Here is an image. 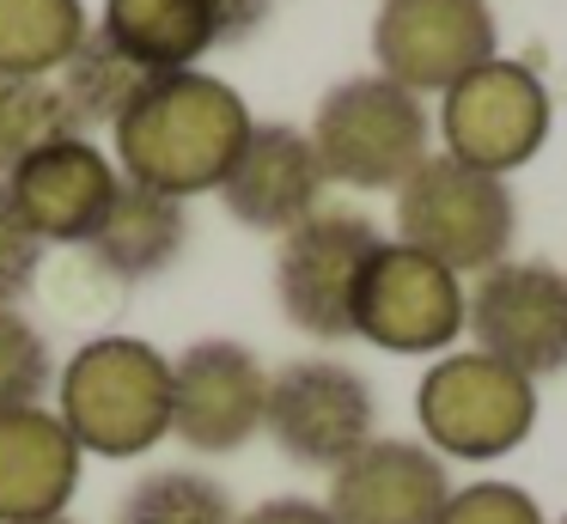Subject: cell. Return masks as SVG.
Wrapping results in <instances>:
<instances>
[{"label": "cell", "mask_w": 567, "mask_h": 524, "mask_svg": "<svg viewBox=\"0 0 567 524\" xmlns=\"http://www.w3.org/2000/svg\"><path fill=\"white\" fill-rule=\"evenodd\" d=\"M311 146L330 183L348 189H403L433 158V116L415 92H403L384 73H354L330 85L311 116Z\"/></svg>", "instance_id": "obj_3"}, {"label": "cell", "mask_w": 567, "mask_h": 524, "mask_svg": "<svg viewBox=\"0 0 567 524\" xmlns=\"http://www.w3.org/2000/svg\"><path fill=\"white\" fill-rule=\"evenodd\" d=\"M99 31L141 73H184L214 49L208 0H104Z\"/></svg>", "instance_id": "obj_18"}, {"label": "cell", "mask_w": 567, "mask_h": 524, "mask_svg": "<svg viewBox=\"0 0 567 524\" xmlns=\"http://www.w3.org/2000/svg\"><path fill=\"white\" fill-rule=\"evenodd\" d=\"M452 500L445 458L421 439H367L342 470H330L336 524H440Z\"/></svg>", "instance_id": "obj_14"}, {"label": "cell", "mask_w": 567, "mask_h": 524, "mask_svg": "<svg viewBox=\"0 0 567 524\" xmlns=\"http://www.w3.org/2000/svg\"><path fill=\"white\" fill-rule=\"evenodd\" d=\"M245 134H250V110L226 80H214L202 68L153 73L141 85V97L123 110V122L111 129L116 146L111 158L128 183H147L159 195L189 202V195L220 189Z\"/></svg>", "instance_id": "obj_1"}, {"label": "cell", "mask_w": 567, "mask_h": 524, "mask_svg": "<svg viewBox=\"0 0 567 524\" xmlns=\"http://www.w3.org/2000/svg\"><path fill=\"white\" fill-rule=\"evenodd\" d=\"M561 524H567V518H561Z\"/></svg>", "instance_id": "obj_29"}, {"label": "cell", "mask_w": 567, "mask_h": 524, "mask_svg": "<svg viewBox=\"0 0 567 524\" xmlns=\"http://www.w3.org/2000/svg\"><path fill=\"white\" fill-rule=\"evenodd\" d=\"M86 451L62 427L50 402L0 414V524H43L62 518L80 487Z\"/></svg>", "instance_id": "obj_16"}, {"label": "cell", "mask_w": 567, "mask_h": 524, "mask_svg": "<svg viewBox=\"0 0 567 524\" xmlns=\"http://www.w3.org/2000/svg\"><path fill=\"white\" fill-rule=\"evenodd\" d=\"M68 134L80 129L68 116V97L55 80H0V177L43 146L68 141Z\"/></svg>", "instance_id": "obj_22"}, {"label": "cell", "mask_w": 567, "mask_h": 524, "mask_svg": "<svg viewBox=\"0 0 567 524\" xmlns=\"http://www.w3.org/2000/svg\"><path fill=\"white\" fill-rule=\"evenodd\" d=\"M470 323L464 275L445 263L409 250V244H379L354 292V336L384 353H452V341Z\"/></svg>", "instance_id": "obj_8"}, {"label": "cell", "mask_w": 567, "mask_h": 524, "mask_svg": "<svg viewBox=\"0 0 567 524\" xmlns=\"http://www.w3.org/2000/svg\"><path fill=\"white\" fill-rule=\"evenodd\" d=\"M86 31V0H0V80H55Z\"/></svg>", "instance_id": "obj_19"}, {"label": "cell", "mask_w": 567, "mask_h": 524, "mask_svg": "<svg viewBox=\"0 0 567 524\" xmlns=\"http://www.w3.org/2000/svg\"><path fill=\"white\" fill-rule=\"evenodd\" d=\"M43 524H74V518H43Z\"/></svg>", "instance_id": "obj_28"}, {"label": "cell", "mask_w": 567, "mask_h": 524, "mask_svg": "<svg viewBox=\"0 0 567 524\" xmlns=\"http://www.w3.org/2000/svg\"><path fill=\"white\" fill-rule=\"evenodd\" d=\"M549 122H555L549 85L537 80V68L506 61V55L482 61L452 92H440L445 153L476 171H494V177L530 165L543 153V141H549Z\"/></svg>", "instance_id": "obj_7"}, {"label": "cell", "mask_w": 567, "mask_h": 524, "mask_svg": "<svg viewBox=\"0 0 567 524\" xmlns=\"http://www.w3.org/2000/svg\"><path fill=\"white\" fill-rule=\"evenodd\" d=\"M494 12L488 0H379L372 19V61L403 92H452L464 73L494 61Z\"/></svg>", "instance_id": "obj_10"}, {"label": "cell", "mask_w": 567, "mask_h": 524, "mask_svg": "<svg viewBox=\"0 0 567 524\" xmlns=\"http://www.w3.org/2000/svg\"><path fill=\"white\" fill-rule=\"evenodd\" d=\"M116 524H238V506L202 470H153L116 500Z\"/></svg>", "instance_id": "obj_21"}, {"label": "cell", "mask_w": 567, "mask_h": 524, "mask_svg": "<svg viewBox=\"0 0 567 524\" xmlns=\"http://www.w3.org/2000/svg\"><path fill=\"white\" fill-rule=\"evenodd\" d=\"M147 80H153V73H141L135 61H128L123 49L99 31V24H92L86 43L62 61V73H55V85H62V97H68V116H74L80 134L116 129L123 110L141 97V85H147Z\"/></svg>", "instance_id": "obj_20"}, {"label": "cell", "mask_w": 567, "mask_h": 524, "mask_svg": "<svg viewBox=\"0 0 567 524\" xmlns=\"http://www.w3.org/2000/svg\"><path fill=\"white\" fill-rule=\"evenodd\" d=\"M184 238H189V214L177 195H159L147 183H128L116 189L111 214L99 219L80 250L92 256V268L111 280H153L184 256Z\"/></svg>", "instance_id": "obj_17"}, {"label": "cell", "mask_w": 567, "mask_h": 524, "mask_svg": "<svg viewBox=\"0 0 567 524\" xmlns=\"http://www.w3.org/2000/svg\"><path fill=\"white\" fill-rule=\"evenodd\" d=\"M55 414L92 458H141L172 433V360L141 336H92L55 372Z\"/></svg>", "instance_id": "obj_2"}, {"label": "cell", "mask_w": 567, "mask_h": 524, "mask_svg": "<svg viewBox=\"0 0 567 524\" xmlns=\"http://www.w3.org/2000/svg\"><path fill=\"white\" fill-rule=\"evenodd\" d=\"M379 427V402L372 384L342 360H293L269 372V409H262V433L281 445V458L306 463V470H342Z\"/></svg>", "instance_id": "obj_9"}, {"label": "cell", "mask_w": 567, "mask_h": 524, "mask_svg": "<svg viewBox=\"0 0 567 524\" xmlns=\"http://www.w3.org/2000/svg\"><path fill=\"white\" fill-rule=\"evenodd\" d=\"M440 524H549L543 506L513 482H470V487H452Z\"/></svg>", "instance_id": "obj_25"}, {"label": "cell", "mask_w": 567, "mask_h": 524, "mask_svg": "<svg viewBox=\"0 0 567 524\" xmlns=\"http://www.w3.org/2000/svg\"><path fill=\"white\" fill-rule=\"evenodd\" d=\"M43 250L50 244L38 238V226L25 219V207L13 202V189L0 177V305H25V292L43 275Z\"/></svg>", "instance_id": "obj_24"}, {"label": "cell", "mask_w": 567, "mask_h": 524, "mask_svg": "<svg viewBox=\"0 0 567 524\" xmlns=\"http://www.w3.org/2000/svg\"><path fill=\"white\" fill-rule=\"evenodd\" d=\"M415 421H421V445H433L440 458H464V463L506 458L537 427V378L513 372L506 360H494L482 348L440 353L415 390Z\"/></svg>", "instance_id": "obj_5"}, {"label": "cell", "mask_w": 567, "mask_h": 524, "mask_svg": "<svg viewBox=\"0 0 567 524\" xmlns=\"http://www.w3.org/2000/svg\"><path fill=\"white\" fill-rule=\"evenodd\" d=\"M262 409H269V372L245 341H189L172 360V433L189 451H238L245 439L262 433Z\"/></svg>", "instance_id": "obj_12"}, {"label": "cell", "mask_w": 567, "mask_h": 524, "mask_svg": "<svg viewBox=\"0 0 567 524\" xmlns=\"http://www.w3.org/2000/svg\"><path fill=\"white\" fill-rule=\"evenodd\" d=\"M7 189L25 207L43 244H86L99 232V219L111 214L123 171L92 134H68V141L43 146L25 165L7 171Z\"/></svg>", "instance_id": "obj_15"}, {"label": "cell", "mask_w": 567, "mask_h": 524, "mask_svg": "<svg viewBox=\"0 0 567 524\" xmlns=\"http://www.w3.org/2000/svg\"><path fill=\"white\" fill-rule=\"evenodd\" d=\"M323 165L318 146H311L306 129L293 122H250L245 146H238L233 171L220 177V202L238 226L250 232H293L299 219H311L323 207Z\"/></svg>", "instance_id": "obj_13"}, {"label": "cell", "mask_w": 567, "mask_h": 524, "mask_svg": "<svg viewBox=\"0 0 567 524\" xmlns=\"http://www.w3.org/2000/svg\"><path fill=\"white\" fill-rule=\"evenodd\" d=\"M275 0H208V19H214V43H245L269 24Z\"/></svg>", "instance_id": "obj_26"}, {"label": "cell", "mask_w": 567, "mask_h": 524, "mask_svg": "<svg viewBox=\"0 0 567 524\" xmlns=\"http://www.w3.org/2000/svg\"><path fill=\"white\" fill-rule=\"evenodd\" d=\"M470 341L525 378L567 366V275L549 263H494L470 287Z\"/></svg>", "instance_id": "obj_11"}, {"label": "cell", "mask_w": 567, "mask_h": 524, "mask_svg": "<svg viewBox=\"0 0 567 524\" xmlns=\"http://www.w3.org/2000/svg\"><path fill=\"white\" fill-rule=\"evenodd\" d=\"M238 524H336L323 500H306V494H275L262 506L238 512Z\"/></svg>", "instance_id": "obj_27"}, {"label": "cell", "mask_w": 567, "mask_h": 524, "mask_svg": "<svg viewBox=\"0 0 567 524\" xmlns=\"http://www.w3.org/2000/svg\"><path fill=\"white\" fill-rule=\"evenodd\" d=\"M518 202L506 177L476 171L452 153H433L415 177L396 189V244L445 263L452 275H488L513 256Z\"/></svg>", "instance_id": "obj_4"}, {"label": "cell", "mask_w": 567, "mask_h": 524, "mask_svg": "<svg viewBox=\"0 0 567 524\" xmlns=\"http://www.w3.org/2000/svg\"><path fill=\"white\" fill-rule=\"evenodd\" d=\"M379 244H384L379 226L354 207H318L293 232H281V250H275L281 317L293 329H306L311 341H348L354 336L360 275H367Z\"/></svg>", "instance_id": "obj_6"}, {"label": "cell", "mask_w": 567, "mask_h": 524, "mask_svg": "<svg viewBox=\"0 0 567 524\" xmlns=\"http://www.w3.org/2000/svg\"><path fill=\"white\" fill-rule=\"evenodd\" d=\"M50 384H55V360L43 329L19 305H0V414L43 402Z\"/></svg>", "instance_id": "obj_23"}]
</instances>
